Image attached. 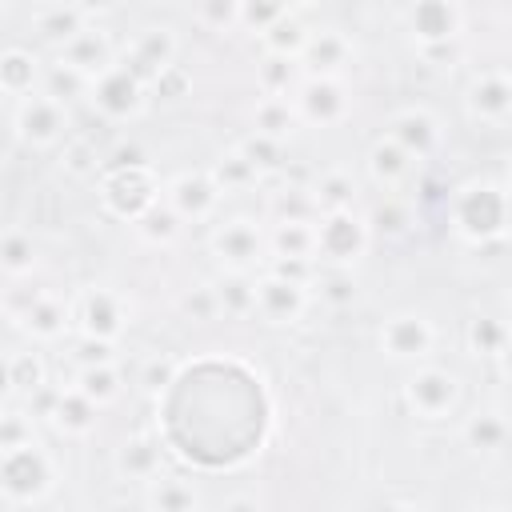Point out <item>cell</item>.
I'll return each mask as SVG.
<instances>
[{
    "label": "cell",
    "mask_w": 512,
    "mask_h": 512,
    "mask_svg": "<svg viewBox=\"0 0 512 512\" xmlns=\"http://www.w3.org/2000/svg\"><path fill=\"white\" fill-rule=\"evenodd\" d=\"M448 220L452 232L472 244V248H488L500 244L508 232V184L496 176H472L452 192L448 204Z\"/></svg>",
    "instance_id": "cell-1"
},
{
    "label": "cell",
    "mask_w": 512,
    "mask_h": 512,
    "mask_svg": "<svg viewBox=\"0 0 512 512\" xmlns=\"http://www.w3.org/2000/svg\"><path fill=\"white\" fill-rule=\"evenodd\" d=\"M56 492V460L40 440H24L12 448H0V500L28 508L44 504Z\"/></svg>",
    "instance_id": "cell-2"
},
{
    "label": "cell",
    "mask_w": 512,
    "mask_h": 512,
    "mask_svg": "<svg viewBox=\"0 0 512 512\" xmlns=\"http://www.w3.org/2000/svg\"><path fill=\"white\" fill-rule=\"evenodd\" d=\"M160 180H156V172L148 168V164H140V160H120V164H112L108 172H100V184H96V192H100V208L108 212V216H116V220H124V224H132L136 216H144L156 200H160Z\"/></svg>",
    "instance_id": "cell-3"
},
{
    "label": "cell",
    "mask_w": 512,
    "mask_h": 512,
    "mask_svg": "<svg viewBox=\"0 0 512 512\" xmlns=\"http://www.w3.org/2000/svg\"><path fill=\"white\" fill-rule=\"evenodd\" d=\"M460 396H464V384L444 364H428V360L412 364V372L404 380V404L424 424H444L448 416H456Z\"/></svg>",
    "instance_id": "cell-4"
},
{
    "label": "cell",
    "mask_w": 512,
    "mask_h": 512,
    "mask_svg": "<svg viewBox=\"0 0 512 512\" xmlns=\"http://www.w3.org/2000/svg\"><path fill=\"white\" fill-rule=\"evenodd\" d=\"M312 236H316V260L340 264V268H356L372 244V228H368L364 212H356V208L320 212L312 220Z\"/></svg>",
    "instance_id": "cell-5"
},
{
    "label": "cell",
    "mask_w": 512,
    "mask_h": 512,
    "mask_svg": "<svg viewBox=\"0 0 512 512\" xmlns=\"http://www.w3.org/2000/svg\"><path fill=\"white\" fill-rule=\"evenodd\" d=\"M208 252L228 272H260L268 260V232L252 216H228L208 232Z\"/></svg>",
    "instance_id": "cell-6"
},
{
    "label": "cell",
    "mask_w": 512,
    "mask_h": 512,
    "mask_svg": "<svg viewBox=\"0 0 512 512\" xmlns=\"http://www.w3.org/2000/svg\"><path fill=\"white\" fill-rule=\"evenodd\" d=\"M88 104L108 120V124H132L148 112V88L116 60L104 72L92 76L88 84Z\"/></svg>",
    "instance_id": "cell-7"
},
{
    "label": "cell",
    "mask_w": 512,
    "mask_h": 512,
    "mask_svg": "<svg viewBox=\"0 0 512 512\" xmlns=\"http://www.w3.org/2000/svg\"><path fill=\"white\" fill-rule=\"evenodd\" d=\"M72 128V112L68 104H60L56 96L48 92H32V96H20L16 100V112H12V132L24 148H56Z\"/></svg>",
    "instance_id": "cell-8"
},
{
    "label": "cell",
    "mask_w": 512,
    "mask_h": 512,
    "mask_svg": "<svg viewBox=\"0 0 512 512\" xmlns=\"http://www.w3.org/2000/svg\"><path fill=\"white\" fill-rule=\"evenodd\" d=\"M436 340H440L436 324H432L424 312H416V308L392 312V316L380 324V332H376L380 352H384L392 364H408V368H412V364L432 360Z\"/></svg>",
    "instance_id": "cell-9"
},
{
    "label": "cell",
    "mask_w": 512,
    "mask_h": 512,
    "mask_svg": "<svg viewBox=\"0 0 512 512\" xmlns=\"http://www.w3.org/2000/svg\"><path fill=\"white\" fill-rule=\"evenodd\" d=\"M132 324V304L124 292L116 288H84L72 300V328L80 336H96V340H120Z\"/></svg>",
    "instance_id": "cell-10"
},
{
    "label": "cell",
    "mask_w": 512,
    "mask_h": 512,
    "mask_svg": "<svg viewBox=\"0 0 512 512\" xmlns=\"http://www.w3.org/2000/svg\"><path fill=\"white\" fill-rule=\"evenodd\" d=\"M292 104L300 124H312V128H336L352 116V92L340 76H304L292 88Z\"/></svg>",
    "instance_id": "cell-11"
},
{
    "label": "cell",
    "mask_w": 512,
    "mask_h": 512,
    "mask_svg": "<svg viewBox=\"0 0 512 512\" xmlns=\"http://www.w3.org/2000/svg\"><path fill=\"white\" fill-rule=\"evenodd\" d=\"M464 112L476 124L508 128V116H512V76H508V68L476 72L464 88Z\"/></svg>",
    "instance_id": "cell-12"
},
{
    "label": "cell",
    "mask_w": 512,
    "mask_h": 512,
    "mask_svg": "<svg viewBox=\"0 0 512 512\" xmlns=\"http://www.w3.org/2000/svg\"><path fill=\"white\" fill-rule=\"evenodd\" d=\"M160 200L184 220V224H200V220H212L224 192L216 188V180L204 172H176L164 188H160Z\"/></svg>",
    "instance_id": "cell-13"
},
{
    "label": "cell",
    "mask_w": 512,
    "mask_h": 512,
    "mask_svg": "<svg viewBox=\"0 0 512 512\" xmlns=\"http://www.w3.org/2000/svg\"><path fill=\"white\" fill-rule=\"evenodd\" d=\"M312 304V292L308 284H296V280H284V276H272V272H260L256 276V312L264 324L272 328H292Z\"/></svg>",
    "instance_id": "cell-14"
},
{
    "label": "cell",
    "mask_w": 512,
    "mask_h": 512,
    "mask_svg": "<svg viewBox=\"0 0 512 512\" xmlns=\"http://www.w3.org/2000/svg\"><path fill=\"white\" fill-rule=\"evenodd\" d=\"M404 24L412 44H448L464 32V8L460 0H408Z\"/></svg>",
    "instance_id": "cell-15"
},
{
    "label": "cell",
    "mask_w": 512,
    "mask_h": 512,
    "mask_svg": "<svg viewBox=\"0 0 512 512\" xmlns=\"http://www.w3.org/2000/svg\"><path fill=\"white\" fill-rule=\"evenodd\" d=\"M384 136H392V140L420 164V160H432V156L440 152V144H444V124H440V116H436L432 108L408 104V108L392 112Z\"/></svg>",
    "instance_id": "cell-16"
},
{
    "label": "cell",
    "mask_w": 512,
    "mask_h": 512,
    "mask_svg": "<svg viewBox=\"0 0 512 512\" xmlns=\"http://www.w3.org/2000/svg\"><path fill=\"white\" fill-rule=\"evenodd\" d=\"M176 52H180L176 32H172L168 24H148V28H140V32L132 36V44H128V52H124V60H120V64H124V68H128V72L148 88V84H152V76L176 60Z\"/></svg>",
    "instance_id": "cell-17"
},
{
    "label": "cell",
    "mask_w": 512,
    "mask_h": 512,
    "mask_svg": "<svg viewBox=\"0 0 512 512\" xmlns=\"http://www.w3.org/2000/svg\"><path fill=\"white\" fill-rule=\"evenodd\" d=\"M508 436H512V424H508V412L500 404H484L476 412L464 416L460 424V444L468 456H480V460H492L508 448Z\"/></svg>",
    "instance_id": "cell-18"
},
{
    "label": "cell",
    "mask_w": 512,
    "mask_h": 512,
    "mask_svg": "<svg viewBox=\"0 0 512 512\" xmlns=\"http://www.w3.org/2000/svg\"><path fill=\"white\" fill-rule=\"evenodd\" d=\"M352 60H356V48H352V40L340 28H316V32H308V44L300 52L304 76H340Z\"/></svg>",
    "instance_id": "cell-19"
},
{
    "label": "cell",
    "mask_w": 512,
    "mask_h": 512,
    "mask_svg": "<svg viewBox=\"0 0 512 512\" xmlns=\"http://www.w3.org/2000/svg\"><path fill=\"white\" fill-rule=\"evenodd\" d=\"M56 60H64V64H72L76 72H84V76H96V72H104L108 64H116V44L108 40V32L104 28H92V24H84L64 48H56Z\"/></svg>",
    "instance_id": "cell-20"
},
{
    "label": "cell",
    "mask_w": 512,
    "mask_h": 512,
    "mask_svg": "<svg viewBox=\"0 0 512 512\" xmlns=\"http://www.w3.org/2000/svg\"><path fill=\"white\" fill-rule=\"evenodd\" d=\"M140 500L152 512H196V508H204L200 488L188 476H176V472H156L152 480H144Z\"/></svg>",
    "instance_id": "cell-21"
},
{
    "label": "cell",
    "mask_w": 512,
    "mask_h": 512,
    "mask_svg": "<svg viewBox=\"0 0 512 512\" xmlns=\"http://www.w3.org/2000/svg\"><path fill=\"white\" fill-rule=\"evenodd\" d=\"M36 344H56L72 332V304H64L56 292H44L20 320H16Z\"/></svg>",
    "instance_id": "cell-22"
},
{
    "label": "cell",
    "mask_w": 512,
    "mask_h": 512,
    "mask_svg": "<svg viewBox=\"0 0 512 512\" xmlns=\"http://www.w3.org/2000/svg\"><path fill=\"white\" fill-rule=\"evenodd\" d=\"M364 168H368V180H372L376 188L392 192V188H400V184L412 176L416 160H412L392 136H380V140H372V148H368V156H364Z\"/></svg>",
    "instance_id": "cell-23"
},
{
    "label": "cell",
    "mask_w": 512,
    "mask_h": 512,
    "mask_svg": "<svg viewBox=\"0 0 512 512\" xmlns=\"http://www.w3.org/2000/svg\"><path fill=\"white\" fill-rule=\"evenodd\" d=\"M156 472H164V448H160V440L136 432V436H128V440L116 448V476H120V480L144 484V480H152Z\"/></svg>",
    "instance_id": "cell-24"
},
{
    "label": "cell",
    "mask_w": 512,
    "mask_h": 512,
    "mask_svg": "<svg viewBox=\"0 0 512 512\" xmlns=\"http://www.w3.org/2000/svg\"><path fill=\"white\" fill-rule=\"evenodd\" d=\"M96 420H100V404H92L80 388H56V404H52V416H48V424L56 428V432H64V436H88L92 428H96Z\"/></svg>",
    "instance_id": "cell-25"
},
{
    "label": "cell",
    "mask_w": 512,
    "mask_h": 512,
    "mask_svg": "<svg viewBox=\"0 0 512 512\" xmlns=\"http://www.w3.org/2000/svg\"><path fill=\"white\" fill-rule=\"evenodd\" d=\"M40 80H44V64L36 52L28 48H4L0 52V92L20 100V96H32L40 92Z\"/></svg>",
    "instance_id": "cell-26"
},
{
    "label": "cell",
    "mask_w": 512,
    "mask_h": 512,
    "mask_svg": "<svg viewBox=\"0 0 512 512\" xmlns=\"http://www.w3.org/2000/svg\"><path fill=\"white\" fill-rule=\"evenodd\" d=\"M508 344H512V332L504 324V316H472L464 324V348L476 356V360H492L500 364L508 356Z\"/></svg>",
    "instance_id": "cell-27"
},
{
    "label": "cell",
    "mask_w": 512,
    "mask_h": 512,
    "mask_svg": "<svg viewBox=\"0 0 512 512\" xmlns=\"http://www.w3.org/2000/svg\"><path fill=\"white\" fill-rule=\"evenodd\" d=\"M36 264H40V244H36V236H32L28 228H16V224L0 228V272H4L8 280H20V276H32Z\"/></svg>",
    "instance_id": "cell-28"
},
{
    "label": "cell",
    "mask_w": 512,
    "mask_h": 512,
    "mask_svg": "<svg viewBox=\"0 0 512 512\" xmlns=\"http://www.w3.org/2000/svg\"><path fill=\"white\" fill-rule=\"evenodd\" d=\"M208 176L216 180V188H220L224 196H236V192H252V188H260V184H264V176L256 172V164H252V160H248L240 148H224V152L212 160Z\"/></svg>",
    "instance_id": "cell-29"
},
{
    "label": "cell",
    "mask_w": 512,
    "mask_h": 512,
    "mask_svg": "<svg viewBox=\"0 0 512 512\" xmlns=\"http://www.w3.org/2000/svg\"><path fill=\"white\" fill-rule=\"evenodd\" d=\"M300 128V116H296V104L292 96H260L252 104V132H264L272 140H284Z\"/></svg>",
    "instance_id": "cell-30"
},
{
    "label": "cell",
    "mask_w": 512,
    "mask_h": 512,
    "mask_svg": "<svg viewBox=\"0 0 512 512\" xmlns=\"http://www.w3.org/2000/svg\"><path fill=\"white\" fill-rule=\"evenodd\" d=\"M308 288H316L320 304H328V308H352V304L360 300V280H356V272H352V268H340V264H320V260H316V276H312Z\"/></svg>",
    "instance_id": "cell-31"
},
{
    "label": "cell",
    "mask_w": 512,
    "mask_h": 512,
    "mask_svg": "<svg viewBox=\"0 0 512 512\" xmlns=\"http://www.w3.org/2000/svg\"><path fill=\"white\" fill-rule=\"evenodd\" d=\"M216 292V304H220V316H232V320H244L256 312V276L252 272H228L212 284Z\"/></svg>",
    "instance_id": "cell-32"
},
{
    "label": "cell",
    "mask_w": 512,
    "mask_h": 512,
    "mask_svg": "<svg viewBox=\"0 0 512 512\" xmlns=\"http://www.w3.org/2000/svg\"><path fill=\"white\" fill-rule=\"evenodd\" d=\"M84 24H88V16H84L76 4L60 0V4H48V8L36 16V36H40L48 48H64Z\"/></svg>",
    "instance_id": "cell-33"
},
{
    "label": "cell",
    "mask_w": 512,
    "mask_h": 512,
    "mask_svg": "<svg viewBox=\"0 0 512 512\" xmlns=\"http://www.w3.org/2000/svg\"><path fill=\"white\" fill-rule=\"evenodd\" d=\"M304 80V68H300V60H292V56H272V52H264L260 56V64H256V88H260V96H292V88Z\"/></svg>",
    "instance_id": "cell-34"
},
{
    "label": "cell",
    "mask_w": 512,
    "mask_h": 512,
    "mask_svg": "<svg viewBox=\"0 0 512 512\" xmlns=\"http://www.w3.org/2000/svg\"><path fill=\"white\" fill-rule=\"evenodd\" d=\"M364 220H368L372 236L380 232V236H388V240H400V236H408V232H412L416 212H412V204H408V200H400V196H380V200L364 212Z\"/></svg>",
    "instance_id": "cell-35"
},
{
    "label": "cell",
    "mask_w": 512,
    "mask_h": 512,
    "mask_svg": "<svg viewBox=\"0 0 512 512\" xmlns=\"http://www.w3.org/2000/svg\"><path fill=\"white\" fill-rule=\"evenodd\" d=\"M308 24L296 16V12H284L280 20H272L264 32H260V44H264V52H272V56H292V60H300V52H304V44H308Z\"/></svg>",
    "instance_id": "cell-36"
},
{
    "label": "cell",
    "mask_w": 512,
    "mask_h": 512,
    "mask_svg": "<svg viewBox=\"0 0 512 512\" xmlns=\"http://www.w3.org/2000/svg\"><path fill=\"white\" fill-rule=\"evenodd\" d=\"M268 256H308L316 260V236L308 220H272L268 228Z\"/></svg>",
    "instance_id": "cell-37"
},
{
    "label": "cell",
    "mask_w": 512,
    "mask_h": 512,
    "mask_svg": "<svg viewBox=\"0 0 512 512\" xmlns=\"http://www.w3.org/2000/svg\"><path fill=\"white\" fill-rule=\"evenodd\" d=\"M268 216L272 220H316L320 216V208H316V200H312V184H296V180H288V184H280L272 196H268Z\"/></svg>",
    "instance_id": "cell-38"
},
{
    "label": "cell",
    "mask_w": 512,
    "mask_h": 512,
    "mask_svg": "<svg viewBox=\"0 0 512 512\" xmlns=\"http://www.w3.org/2000/svg\"><path fill=\"white\" fill-rule=\"evenodd\" d=\"M132 228H136V236H140L144 244H152V248H168V244H176V240H180L184 220H180L164 200H156L144 216H136V220H132Z\"/></svg>",
    "instance_id": "cell-39"
},
{
    "label": "cell",
    "mask_w": 512,
    "mask_h": 512,
    "mask_svg": "<svg viewBox=\"0 0 512 512\" xmlns=\"http://www.w3.org/2000/svg\"><path fill=\"white\" fill-rule=\"evenodd\" d=\"M72 388H80L92 404H100V408H104V404L120 400V392H124V376H120L116 360H112V364H92V368H76Z\"/></svg>",
    "instance_id": "cell-40"
},
{
    "label": "cell",
    "mask_w": 512,
    "mask_h": 512,
    "mask_svg": "<svg viewBox=\"0 0 512 512\" xmlns=\"http://www.w3.org/2000/svg\"><path fill=\"white\" fill-rule=\"evenodd\" d=\"M88 84H92V76L76 72V68H72V64H64V60H52V64H44L40 92L56 96L60 104H76V100H88Z\"/></svg>",
    "instance_id": "cell-41"
},
{
    "label": "cell",
    "mask_w": 512,
    "mask_h": 512,
    "mask_svg": "<svg viewBox=\"0 0 512 512\" xmlns=\"http://www.w3.org/2000/svg\"><path fill=\"white\" fill-rule=\"evenodd\" d=\"M356 180L348 176V172H340V168H332V172H324V176H316L312 180V200H316V208L320 212H336V208H356Z\"/></svg>",
    "instance_id": "cell-42"
},
{
    "label": "cell",
    "mask_w": 512,
    "mask_h": 512,
    "mask_svg": "<svg viewBox=\"0 0 512 512\" xmlns=\"http://www.w3.org/2000/svg\"><path fill=\"white\" fill-rule=\"evenodd\" d=\"M176 376H180V360L176 356H168V352H156V356H148L144 364H140V372H136V384H140V392L144 396H164L172 384H176Z\"/></svg>",
    "instance_id": "cell-43"
},
{
    "label": "cell",
    "mask_w": 512,
    "mask_h": 512,
    "mask_svg": "<svg viewBox=\"0 0 512 512\" xmlns=\"http://www.w3.org/2000/svg\"><path fill=\"white\" fill-rule=\"evenodd\" d=\"M252 164H256V172L260 176H272V172H280L284 168V140H272V136H264V132H252V136H244L240 144H236Z\"/></svg>",
    "instance_id": "cell-44"
},
{
    "label": "cell",
    "mask_w": 512,
    "mask_h": 512,
    "mask_svg": "<svg viewBox=\"0 0 512 512\" xmlns=\"http://www.w3.org/2000/svg\"><path fill=\"white\" fill-rule=\"evenodd\" d=\"M8 368H12V388L16 396H32L36 388L48 384V364L40 352H12L8 356Z\"/></svg>",
    "instance_id": "cell-45"
},
{
    "label": "cell",
    "mask_w": 512,
    "mask_h": 512,
    "mask_svg": "<svg viewBox=\"0 0 512 512\" xmlns=\"http://www.w3.org/2000/svg\"><path fill=\"white\" fill-rule=\"evenodd\" d=\"M284 12H292V4L288 0H240V28H248V32H264L272 20H280Z\"/></svg>",
    "instance_id": "cell-46"
},
{
    "label": "cell",
    "mask_w": 512,
    "mask_h": 512,
    "mask_svg": "<svg viewBox=\"0 0 512 512\" xmlns=\"http://www.w3.org/2000/svg\"><path fill=\"white\" fill-rule=\"evenodd\" d=\"M196 20L212 32L240 28V0H196Z\"/></svg>",
    "instance_id": "cell-47"
},
{
    "label": "cell",
    "mask_w": 512,
    "mask_h": 512,
    "mask_svg": "<svg viewBox=\"0 0 512 512\" xmlns=\"http://www.w3.org/2000/svg\"><path fill=\"white\" fill-rule=\"evenodd\" d=\"M24 440H36V416L24 412V408H0V448H12V444H24Z\"/></svg>",
    "instance_id": "cell-48"
},
{
    "label": "cell",
    "mask_w": 512,
    "mask_h": 512,
    "mask_svg": "<svg viewBox=\"0 0 512 512\" xmlns=\"http://www.w3.org/2000/svg\"><path fill=\"white\" fill-rule=\"evenodd\" d=\"M148 92L152 96H160V100H180V96H188L192 92V72L184 68V64H168V68H160L156 76H152V84H148Z\"/></svg>",
    "instance_id": "cell-49"
},
{
    "label": "cell",
    "mask_w": 512,
    "mask_h": 512,
    "mask_svg": "<svg viewBox=\"0 0 512 512\" xmlns=\"http://www.w3.org/2000/svg\"><path fill=\"white\" fill-rule=\"evenodd\" d=\"M180 312H184L188 320H196V324H212V320H220V304H216L212 284H196V288H188V292L180 296Z\"/></svg>",
    "instance_id": "cell-50"
},
{
    "label": "cell",
    "mask_w": 512,
    "mask_h": 512,
    "mask_svg": "<svg viewBox=\"0 0 512 512\" xmlns=\"http://www.w3.org/2000/svg\"><path fill=\"white\" fill-rule=\"evenodd\" d=\"M64 172L68 176H76V180H88V176H96L100 172V156H96V144H88V140H72V144H64Z\"/></svg>",
    "instance_id": "cell-51"
},
{
    "label": "cell",
    "mask_w": 512,
    "mask_h": 512,
    "mask_svg": "<svg viewBox=\"0 0 512 512\" xmlns=\"http://www.w3.org/2000/svg\"><path fill=\"white\" fill-rule=\"evenodd\" d=\"M116 360V344L112 340H96V336H80L72 344V364L76 368H92V364H112Z\"/></svg>",
    "instance_id": "cell-52"
},
{
    "label": "cell",
    "mask_w": 512,
    "mask_h": 512,
    "mask_svg": "<svg viewBox=\"0 0 512 512\" xmlns=\"http://www.w3.org/2000/svg\"><path fill=\"white\" fill-rule=\"evenodd\" d=\"M44 292H48V288H40V284H28V276H20L12 288H4V296H0V308H4L12 320H20V316H24V312H28V308H32V304L44 296Z\"/></svg>",
    "instance_id": "cell-53"
},
{
    "label": "cell",
    "mask_w": 512,
    "mask_h": 512,
    "mask_svg": "<svg viewBox=\"0 0 512 512\" xmlns=\"http://www.w3.org/2000/svg\"><path fill=\"white\" fill-rule=\"evenodd\" d=\"M264 272L284 276V280H296V284H312L316 260H308V256H268L264 260Z\"/></svg>",
    "instance_id": "cell-54"
},
{
    "label": "cell",
    "mask_w": 512,
    "mask_h": 512,
    "mask_svg": "<svg viewBox=\"0 0 512 512\" xmlns=\"http://www.w3.org/2000/svg\"><path fill=\"white\" fill-rule=\"evenodd\" d=\"M416 52L432 68H452L456 56H460V40H448V44H416Z\"/></svg>",
    "instance_id": "cell-55"
},
{
    "label": "cell",
    "mask_w": 512,
    "mask_h": 512,
    "mask_svg": "<svg viewBox=\"0 0 512 512\" xmlns=\"http://www.w3.org/2000/svg\"><path fill=\"white\" fill-rule=\"evenodd\" d=\"M16 396V388H12V368H8V356H0V404H8Z\"/></svg>",
    "instance_id": "cell-56"
},
{
    "label": "cell",
    "mask_w": 512,
    "mask_h": 512,
    "mask_svg": "<svg viewBox=\"0 0 512 512\" xmlns=\"http://www.w3.org/2000/svg\"><path fill=\"white\" fill-rule=\"evenodd\" d=\"M68 4H76V8H80V12H84V16H88V20H92V16H100V12H108V8H112V0H68Z\"/></svg>",
    "instance_id": "cell-57"
},
{
    "label": "cell",
    "mask_w": 512,
    "mask_h": 512,
    "mask_svg": "<svg viewBox=\"0 0 512 512\" xmlns=\"http://www.w3.org/2000/svg\"><path fill=\"white\" fill-rule=\"evenodd\" d=\"M260 500L256 496H232V500H224V508H256Z\"/></svg>",
    "instance_id": "cell-58"
},
{
    "label": "cell",
    "mask_w": 512,
    "mask_h": 512,
    "mask_svg": "<svg viewBox=\"0 0 512 512\" xmlns=\"http://www.w3.org/2000/svg\"><path fill=\"white\" fill-rule=\"evenodd\" d=\"M288 4H312V0H288Z\"/></svg>",
    "instance_id": "cell-59"
},
{
    "label": "cell",
    "mask_w": 512,
    "mask_h": 512,
    "mask_svg": "<svg viewBox=\"0 0 512 512\" xmlns=\"http://www.w3.org/2000/svg\"><path fill=\"white\" fill-rule=\"evenodd\" d=\"M148 4H160V0H148Z\"/></svg>",
    "instance_id": "cell-60"
},
{
    "label": "cell",
    "mask_w": 512,
    "mask_h": 512,
    "mask_svg": "<svg viewBox=\"0 0 512 512\" xmlns=\"http://www.w3.org/2000/svg\"><path fill=\"white\" fill-rule=\"evenodd\" d=\"M0 100H4V92H0Z\"/></svg>",
    "instance_id": "cell-61"
},
{
    "label": "cell",
    "mask_w": 512,
    "mask_h": 512,
    "mask_svg": "<svg viewBox=\"0 0 512 512\" xmlns=\"http://www.w3.org/2000/svg\"><path fill=\"white\" fill-rule=\"evenodd\" d=\"M0 408H4V404H0Z\"/></svg>",
    "instance_id": "cell-62"
}]
</instances>
